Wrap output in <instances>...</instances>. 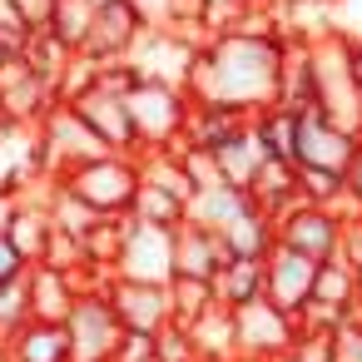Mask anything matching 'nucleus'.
Instances as JSON below:
<instances>
[{"label":"nucleus","mask_w":362,"mask_h":362,"mask_svg":"<svg viewBox=\"0 0 362 362\" xmlns=\"http://www.w3.org/2000/svg\"><path fill=\"white\" fill-rule=\"evenodd\" d=\"M288 40V35H283ZM283 40L273 35H248V30H223L214 35V45L194 50L189 65V100H214V105H233L248 119L263 115L268 105H278V75H283Z\"/></svg>","instance_id":"nucleus-1"},{"label":"nucleus","mask_w":362,"mask_h":362,"mask_svg":"<svg viewBox=\"0 0 362 362\" xmlns=\"http://www.w3.org/2000/svg\"><path fill=\"white\" fill-rule=\"evenodd\" d=\"M60 184L80 204H90L100 218H119V214H134V199L144 189V164H139V154H115L110 149V154L85 159L70 174H60Z\"/></svg>","instance_id":"nucleus-2"},{"label":"nucleus","mask_w":362,"mask_h":362,"mask_svg":"<svg viewBox=\"0 0 362 362\" xmlns=\"http://www.w3.org/2000/svg\"><path fill=\"white\" fill-rule=\"evenodd\" d=\"M308 45H313V105L332 124L362 134V90L352 80V40L327 30V35L308 40Z\"/></svg>","instance_id":"nucleus-3"},{"label":"nucleus","mask_w":362,"mask_h":362,"mask_svg":"<svg viewBox=\"0 0 362 362\" xmlns=\"http://www.w3.org/2000/svg\"><path fill=\"white\" fill-rule=\"evenodd\" d=\"M129 119H134V134H139V154H154V149H179L184 134H189V90L184 85H169V80H139L129 95Z\"/></svg>","instance_id":"nucleus-4"},{"label":"nucleus","mask_w":362,"mask_h":362,"mask_svg":"<svg viewBox=\"0 0 362 362\" xmlns=\"http://www.w3.org/2000/svg\"><path fill=\"white\" fill-rule=\"evenodd\" d=\"M100 154H110V149H105V139L80 119L75 105L60 100V105L40 119V159H45V174H50V179L70 174V169L85 164V159H100Z\"/></svg>","instance_id":"nucleus-5"},{"label":"nucleus","mask_w":362,"mask_h":362,"mask_svg":"<svg viewBox=\"0 0 362 362\" xmlns=\"http://www.w3.org/2000/svg\"><path fill=\"white\" fill-rule=\"evenodd\" d=\"M233 337H238V362H278L298 337V317L258 298L248 308H233Z\"/></svg>","instance_id":"nucleus-6"},{"label":"nucleus","mask_w":362,"mask_h":362,"mask_svg":"<svg viewBox=\"0 0 362 362\" xmlns=\"http://www.w3.org/2000/svg\"><path fill=\"white\" fill-rule=\"evenodd\" d=\"M342 233H347V214L342 209H327V204H298L278 218V243L313 258V263H327L342 253Z\"/></svg>","instance_id":"nucleus-7"},{"label":"nucleus","mask_w":362,"mask_h":362,"mask_svg":"<svg viewBox=\"0 0 362 362\" xmlns=\"http://www.w3.org/2000/svg\"><path fill=\"white\" fill-rule=\"evenodd\" d=\"M357 149H362V134H357V129L332 124L317 105L298 110V164H308V169H332V174L347 179Z\"/></svg>","instance_id":"nucleus-8"},{"label":"nucleus","mask_w":362,"mask_h":362,"mask_svg":"<svg viewBox=\"0 0 362 362\" xmlns=\"http://www.w3.org/2000/svg\"><path fill=\"white\" fill-rule=\"evenodd\" d=\"M110 308L124 332H149L159 337L174 322V288L169 283H134V278H110Z\"/></svg>","instance_id":"nucleus-9"},{"label":"nucleus","mask_w":362,"mask_h":362,"mask_svg":"<svg viewBox=\"0 0 362 362\" xmlns=\"http://www.w3.org/2000/svg\"><path fill=\"white\" fill-rule=\"evenodd\" d=\"M65 327H70L75 362H105L124 342V327H119V317L110 308V293H80V303L70 308Z\"/></svg>","instance_id":"nucleus-10"},{"label":"nucleus","mask_w":362,"mask_h":362,"mask_svg":"<svg viewBox=\"0 0 362 362\" xmlns=\"http://www.w3.org/2000/svg\"><path fill=\"white\" fill-rule=\"evenodd\" d=\"M174 233H179V228L134 218V223H129V238H124V253H119V263H115V278L174 283Z\"/></svg>","instance_id":"nucleus-11"},{"label":"nucleus","mask_w":362,"mask_h":362,"mask_svg":"<svg viewBox=\"0 0 362 362\" xmlns=\"http://www.w3.org/2000/svg\"><path fill=\"white\" fill-rule=\"evenodd\" d=\"M149 21L139 16L134 0H100V16H95V30L85 40L80 55H90L95 65H115V60H129L134 45L144 40Z\"/></svg>","instance_id":"nucleus-12"},{"label":"nucleus","mask_w":362,"mask_h":362,"mask_svg":"<svg viewBox=\"0 0 362 362\" xmlns=\"http://www.w3.org/2000/svg\"><path fill=\"white\" fill-rule=\"evenodd\" d=\"M55 105H60V90H55L45 75H35V70L25 65V55H16L6 70H0V110H6L11 124L40 129V119H45Z\"/></svg>","instance_id":"nucleus-13"},{"label":"nucleus","mask_w":362,"mask_h":362,"mask_svg":"<svg viewBox=\"0 0 362 362\" xmlns=\"http://www.w3.org/2000/svg\"><path fill=\"white\" fill-rule=\"evenodd\" d=\"M313 283H317V263L283 248V243H273V253L263 258V298L298 317L313 303Z\"/></svg>","instance_id":"nucleus-14"},{"label":"nucleus","mask_w":362,"mask_h":362,"mask_svg":"<svg viewBox=\"0 0 362 362\" xmlns=\"http://www.w3.org/2000/svg\"><path fill=\"white\" fill-rule=\"evenodd\" d=\"M65 105L80 110V119L105 139V149H115V154H139V134H134V119H129V100H124V95L95 85V90H85L80 100H65Z\"/></svg>","instance_id":"nucleus-15"},{"label":"nucleus","mask_w":362,"mask_h":362,"mask_svg":"<svg viewBox=\"0 0 362 362\" xmlns=\"http://www.w3.org/2000/svg\"><path fill=\"white\" fill-rule=\"evenodd\" d=\"M228 243L223 233H209L199 223H184L174 233V278H199V283H214V273L228 263Z\"/></svg>","instance_id":"nucleus-16"},{"label":"nucleus","mask_w":362,"mask_h":362,"mask_svg":"<svg viewBox=\"0 0 362 362\" xmlns=\"http://www.w3.org/2000/svg\"><path fill=\"white\" fill-rule=\"evenodd\" d=\"M248 209H253L248 189L218 179V184H199V189H194V199H189V218H184V223H199V228H209V233H223V228L238 223Z\"/></svg>","instance_id":"nucleus-17"},{"label":"nucleus","mask_w":362,"mask_h":362,"mask_svg":"<svg viewBox=\"0 0 362 362\" xmlns=\"http://www.w3.org/2000/svg\"><path fill=\"white\" fill-rule=\"evenodd\" d=\"M0 347H6V362H75L65 322H25L16 337H6Z\"/></svg>","instance_id":"nucleus-18"},{"label":"nucleus","mask_w":362,"mask_h":362,"mask_svg":"<svg viewBox=\"0 0 362 362\" xmlns=\"http://www.w3.org/2000/svg\"><path fill=\"white\" fill-rule=\"evenodd\" d=\"M248 199L278 223L288 209L303 204V194H298V164L293 159H263L258 174H253V184H248Z\"/></svg>","instance_id":"nucleus-19"},{"label":"nucleus","mask_w":362,"mask_h":362,"mask_svg":"<svg viewBox=\"0 0 362 362\" xmlns=\"http://www.w3.org/2000/svg\"><path fill=\"white\" fill-rule=\"evenodd\" d=\"M75 303H80L75 273L50 268V263H35L30 268V317L35 322H65Z\"/></svg>","instance_id":"nucleus-20"},{"label":"nucleus","mask_w":362,"mask_h":362,"mask_svg":"<svg viewBox=\"0 0 362 362\" xmlns=\"http://www.w3.org/2000/svg\"><path fill=\"white\" fill-rule=\"evenodd\" d=\"M6 238L16 243V253L25 258V268L45 263V248L55 238V218H50V204H35V199H21L11 223H6Z\"/></svg>","instance_id":"nucleus-21"},{"label":"nucleus","mask_w":362,"mask_h":362,"mask_svg":"<svg viewBox=\"0 0 362 362\" xmlns=\"http://www.w3.org/2000/svg\"><path fill=\"white\" fill-rule=\"evenodd\" d=\"M268 154H263V144H258V134H253V119L238 129V134H228L223 144H214V164H218V179L223 184H238V189H248L253 184V174H258V164H263Z\"/></svg>","instance_id":"nucleus-22"},{"label":"nucleus","mask_w":362,"mask_h":362,"mask_svg":"<svg viewBox=\"0 0 362 362\" xmlns=\"http://www.w3.org/2000/svg\"><path fill=\"white\" fill-rule=\"evenodd\" d=\"M243 124H248V115H243V110H233V105H214V100H194V110H189V134H184V144L214 149V144H223L228 134H238Z\"/></svg>","instance_id":"nucleus-23"},{"label":"nucleus","mask_w":362,"mask_h":362,"mask_svg":"<svg viewBox=\"0 0 362 362\" xmlns=\"http://www.w3.org/2000/svg\"><path fill=\"white\" fill-rule=\"evenodd\" d=\"M214 298L223 308H248L263 298V258H228L214 273Z\"/></svg>","instance_id":"nucleus-24"},{"label":"nucleus","mask_w":362,"mask_h":362,"mask_svg":"<svg viewBox=\"0 0 362 362\" xmlns=\"http://www.w3.org/2000/svg\"><path fill=\"white\" fill-rule=\"evenodd\" d=\"M253 134H258L268 159H293L298 164V110L268 105L263 115H253Z\"/></svg>","instance_id":"nucleus-25"},{"label":"nucleus","mask_w":362,"mask_h":362,"mask_svg":"<svg viewBox=\"0 0 362 362\" xmlns=\"http://www.w3.org/2000/svg\"><path fill=\"white\" fill-rule=\"evenodd\" d=\"M223 243H228V253H233V258H268V253H273V243H278V223L253 204L238 223H228V228H223Z\"/></svg>","instance_id":"nucleus-26"},{"label":"nucleus","mask_w":362,"mask_h":362,"mask_svg":"<svg viewBox=\"0 0 362 362\" xmlns=\"http://www.w3.org/2000/svg\"><path fill=\"white\" fill-rule=\"evenodd\" d=\"M194 342H199V357H209V362H238V337H233V308H223V303H214L194 327Z\"/></svg>","instance_id":"nucleus-27"},{"label":"nucleus","mask_w":362,"mask_h":362,"mask_svg":"<svg viewBox=\"0 0 362 362\" xmlns=\"http://www.w3.org/2000/svg\"><path fill=\"white\" fill-rule=\"evenodd\" d=\"M95 16H100V0H55L50 6V35L65 45V50H85V40H90V30H95Z\"/></svg>","instance_id":"nucleus-28"},{"label":"nucleus","mask_w":362,"mask_h":362,"mask_svg":"<svg viewBox=\"0 0 362 362\" xmlns=\"http://www.w3.org/2000/svg\"><path fill=\"white\" fill-rule=\"evenodd\" d=\"M129 223H134V214H119V218H100V223L85 233V253H90L95 268L115 273V263H119V253H124V238H129Z\"/></svg>","instance_id":"nucleus-29"},{"label":"nucleus","mask_w":362,"mask_h":362,"mask_svg":"<svg viewBox=\"0 0 362 362\" xmlns=\"http://www.w3.org/2000/svg\"><path fill=\"white\" fill-rule=\"evenodd\" d=\"M313 298H317V303H332V308H347V313H352V303L362 298V278H357V273H352L342 258H327V263H317Z\"/></svg>","instance_id":"nucleus-30"},{"label":"nucleus","mask_w":362,"mask_h":362,"mask_svg":"<svg viewBox=\"0 0 362 362\" xmlns=\"http://www.w3.org/2000/svg\"><path fill=\"white\" fill-rule=\"evenodd\" d=\"M21 55H25V65H30L35 75H45L55 90H60V75H65V65L75 60V50H65V45H60L50 30H30V40H25V50H21Z\"/></svg>","instance_id":"nucleus-31"},{"label":"nucleus","mask_w":362,"mask_h":362,"mask_svg":"<svg viewBox=\"0 0 362 362\" xmlns=\"http://www.w3.org/2000/svg\"><path fill=\"white\" fill-rule=\"evenodd\" d=\"M25 322H35L30 317V268L16 273L11 283H0V342L16 337Z\"/></svg>","instance_id":"nucleus-32"},{"label":"nucleus","mask_w":362,"mask_h":362,"mask_svg":"<svg viewBox=\"0 0 362 362\" xmlns=\"http://www.w3.org/2000/svg\"><path fill=\"white\" fill-rule=\"evenodd\" d=\"M134 218H144V223H164V228H184L189 204L174 199V194H164L159 184H144L139 199H134Z\"/></svg>","instance_id":"nucleus-33"},{"label":"nucleus","mask_w":362,"mask_h":362,"mask_svg":"<svg viewBox=\"0 0 362 362\" xmlns=\"http://www.w3.org/2000/svg\"><path fill=\"white\" fill-rule=\"evenodd\" d=\"M169 288H174V322H184V327H194L218 303L214 298V283H199V278H174Z\"/></svg>","instance_id":"nucleus-34"},{"label":"nucleus","mask_w":362,"mask_h":362,"mask_svg":"<svg viewBox=\"0 0 362 362\" xmlns=\"http://www.w3.org/2000/svg\"><path fill=\"white\" fill-rule=\"evenodd\" d=\"M278 362H337V332H313V327H298L293 347H288Z\"/></svg>","instance_id":"nucleus-35"},{"label":"nucleus","mask_w":362,"mask_h":362,"mask_svg":"<svg viewBox=\"0 0 362 362\" xmlns=\"http://www.w3.org/2000/svg\"><path fill=\"white\" fill-rule=\"evenodd\" d=\"M154 347H159V362H199V342H194V332L184 322H169L154 337Z\"/></svg>","instance_id":"nucleus-36"},{"label":"nucleus","mask_w":362,"mask_h":362,"mask_svg":"<svg viewBox=\"0 0 362 362\" xmlns=\"http://www.w3.org/2000/svg\"><path fill=\"white\" fill-rule=\"evenodd\" d=\"M332 30L362 40V0H332Z\"/></svg>","instance_id":"nucleus-37"},{"label":"nucleus","mask_w":362,"mask_h":362,"mask_svg":"<svg viewBox=\"0 0 362 362\" xmlns=\"http://www.w3.org/2000/svg\"><path fill=\"white\" fill-rule=\"evenodd\" d=\"M337 258L362 278V214H347V233H342V253Z\"/></svg>","instance_id":"nucleus-38"},{"label":"nucleus","mask_w":362,"mask_h":362,"mask_svg":"<svg viewBox=\"0 0 362 362\" xmlns=\"http://www.w3.org/2000/svg\"><path fill=\"white\" fill-rule=\"evenodd\" d=\"M134 6H139V16L149 25H169L179 11H189V0H134Z\"/></svg>","instance_id":"nucleus-39"},{"label":"nucleus","mask_w":362,"mask_h":362,"mask_svg":"<svg viewBox=\"0 0 362 362\" xmlns=\"http://www.w3.org/2000/svg\"><path fill=\"white\" fill-rule=\"evenodd\" d=\"M337 362H362V317H352L337 332Z\"/></svg>","instance_id":"nucleus-40"},{"label":"nucleus","mask_w":362,"mask_h":362,"mask_svg":"<svg viewBox=\"0 0 362 362\" xmlns=\"http://www.w3.org/2000/svg\"><path fill=\"white\" fill-rule=\"evenodd\" d=\"M16 273H25V258L16 253V243H11L6 233H0V283H11Z\"/></svg>","instance_id":"nucleus-41"},{"label":"nucleus","mask_w":362,"mask_h":362,"mask_svg":"<svg viewBox=\"0 0 362 362\" xmlns=\"http://www.w3.org/2000/svg\"><path fill=\"white\" fill-rule=\"evenodd\" d=\"M347 214H362V149L347 169Z\"/></svg>","instance_id":"nucleus-42"},{"label":"nucleus","mask_w":362,"mask_h":362,"mask_svg":"<svg viewBox=\"0 0 362 362\" xmlns=\"http://www.w3.org/2000/svg\"><path fill=\"white\" fill-rule=\"evenodd\" d=\"M16 194H6V189H0V233H6V223H11V214H16Z\"/></svg>","instance_id":"nucleus-43"},{"label":"nucleus","mask_w":362,"mask_h":362,"mask_svg":"<svg viewBox=\"0 0 362 362\" xmlns=\"http://www.w3.org/2000/svg\"><path fill=\"white\" fill-rule=\"evenodd\" d=\"M352 80H357V90H362V40H352Z\"/></svg>","instance_id":"nucleus-44"},{"label":"nucleus","mask_w":362,"mask_h":362,"mask_svg":"<svg viewBox=\"0 0 362 362\" xmlns=\"http://www.w3.org/2000/svg\"><path fill=\"white\" fill-rule=\"evenodd\" d=\"M11 60H16V55H11V50H6V45H0V70H6V65H11Z\"/></svg>","instance_id":"nucleus-45"},{"label":"nucleus","mask_w":362,"mask_h":362,"mask_svg":"<svg viewBox=\"0 0 362 362\" xmlns=\"http://www.w3.org/2000/svg\"><path fill=\"white\" fill-rule=\"evenodd\" d=\"M0 362H6V347H0Z\"/></svg>","instance_id":"nucleus-46"},{"label":"nucleus","mask_w":362,"mask_h":362,"mask_svg":"<svg viewBox=\"0 0 362 362\" xmlns=\"http://www.w3.org/2000/svg\"><path fill=\"white\" fill-rule=\"evenodd\" d=\"M0 119H6V110H0Z\"/></svg>","instance_id":"nucleus-47"}]
</instances>
